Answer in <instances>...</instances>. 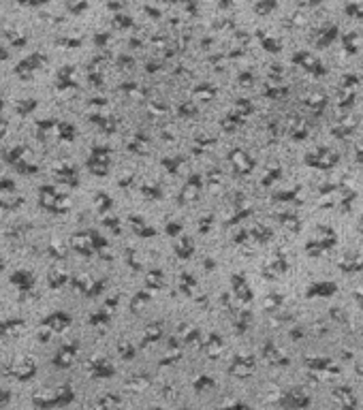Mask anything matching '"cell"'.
<instances>
[{"label": "cell", "instance_id": "obj_12", "mask_svg": "<svg viewBox=\"0 0 363 410\" xmlns=\"http://www.w3.org/2000/svg\"><path fill=\"white\" fill-rule=\"evenodd\" d=\"M7 128H9V124L4 120H0V139L4 137V133H7Z\"/></svg>", "mask_w": 363, "mask_h": 410}, {"label": "cell", "instance_id": "obj_11", "mask_svg": "<svg viewBox=\"0 0 363 410\" xmlns=\"http://www.w3.org/2000/svg\"><path fill=\"white\" fill-rule=\"evenodd\" d=\"M11 402V393L7 389H0V408H4Z\"/></svg>", "mask_w": 363, "mask_h": 410}, {"label": "cell", "instance_id": "obj_13", "mask_svg": "<svg viewBox=\"0 0 363 410\" xmlns=\"http://www.w3.org/2000/svg\"><path fill=\"white\" fill-rule=\"evenodd\" d=\"M4 267H7V265H4V261H2V256H0V272H2V269H4Z\"/></svg>", "mask_w": 363, "mask_h": 410}, {"label": "cell", "instance_id": "obj_5", "mask_svg": "<svg viewBox=\"0 0 363 410\" xmlns=\"http://www.w3.org/2000/svg\"><path fill=\"white\" fill-rule=\"evenodd\" d=\"M36 60H39L36 56H32L30 60H24V62H20V66H17V69H15V73H17V75H20V77H24V75H26V73L30 75V73H32V71H36Z\"/></svg>", "mask_w": 363, "mask_h": 410}, {"label": "cell", "instance_id": "obj_10", "mask_svg": "<svg viewBox=\"0 0 363 410\" xmlns=\"http://www.w3.org/2000/svg\"><path fill=\"white\" fill-rule=\"evenodd\" d=\"M24 203V199H11V201H0V210H15Z\"/></svg>", "mask_w": 363, "mask_h": 410}, {"label": "cell", "instance_id": "obj_8", "mask_svg": "<svg viewBox=\"0 0 363 410\" xmlns=\"http://www.w3.org/2000/svg\"><path fill=\"white\" fill-rule=\"evenodd\" d=\"M15 169L20 171V173H24V175H34L36 173V164H30L26 161H20L15 164Z\"/></svg>", "mask_w": 363, "mask_h": 410}, {"label": "cell", "instance_id": "obj_6", "mask_svg": "<svg viewBox=\"0 0 363 410\" xmlns=\"http://www.w3.org/2000/svg\"><path fill=\"white\" fill-rule=\"evenodd\" d=\"M34 109H36V101L34 99H24V101L17 103V113H20L22 118H26V115L32 113Z\"/></svg>", "mask_w": 363, "mask_h": 410}, {"label": "cell", "instance_id": "obj_1", "mask_svg": "<svg viewBox=\"0 0 363 410\" xmlns=\"http://www.w3.org/2000/svg\"><path fill=\"white\" fill-rule=\"evenodd\" d=\"M7 372L11 376H15L17 381H30L36 374V363L30 357H20L9 365Z\"/></svg>", "mask_w": 363, "mask_h": 410}, {"label": "cell", "instance_id": "obj_4", "mask_svg": "<svg viewBox=\"0 0 363 410\" xmlns=\"http://www.w3.org/2000/svg\"><path fill=\"white\" fill-rule=\"evenodd\" d=\"M26 154H28L26 145H15L13 150H9L7 154H4V163H9V164H13V167H15L20 161H24V156H26Z\"/></svg>", "mask_w": 363, "mask_h": 410}, {"label": "cell", "instance_id": "obj_7", "mask_svg": "<svg viewBox=\"0 0 363 410\" xmlns=\"http://www.w3.org/2000/svg\"><path fill=\"white\" fill-rule=\"evenodd\" d=\"M22 325H24L22 318H13V321L0 323V335H7V333H11V331H15V329H20Z\"/></svg>", "mask_w": 363, "mask_h": 410}, {"label": "cell", "instance_id": "obj_2", "mask_svg": "<svg viewBox=\"0 0 363 410\" xmlns=\"http://www.w3.org/2000/svg\"><path fill=\"white\" fill-rule=\"evenodd\" d=\"M11 284H15L20 293L32 291V286H34V276H32V272H24V269H22V272H15L13 276H11Z\"/></svg>", "mask_w": 363, "mask_h": 410}, {"label": "cell", "instance_id": "obj_9", "mask_svg": "<svg viewBox=\"0 0 363 410\" xmlns=\"http://www.w3.org/2000/svg\"><path fill=\"white\" fill-rule=\"evenodd\" d=\"M15 191V182L9 177H0V192H13Z\"/></svg>", "mask_w": 363, "mask_h": 410}, {"label": "cell", "instance_id": "obj_3", "mask_svg": "<svg viewBox=\"0 0 363 410\" xmlns=\"http://www.w3.org/2000/svg\"><path fill=\"white\" fill-rule=\"evenodd\" d=\"M66 323H69V316L62 314V312H56V314L47 316L45 321H43V327H49V329H54V331H58V329L66 327Z\"/></svg>", "mask_w": 363, "mask_h": 410}]
</instances>
